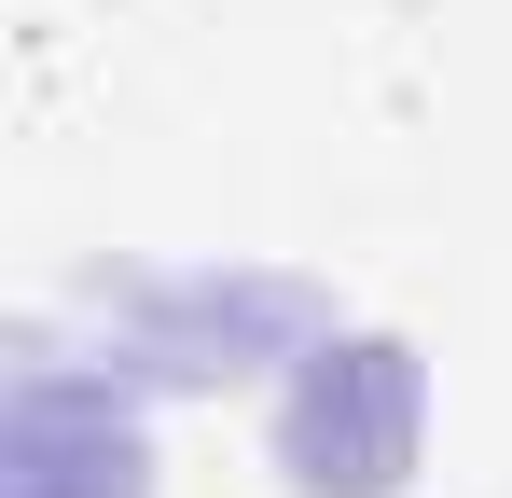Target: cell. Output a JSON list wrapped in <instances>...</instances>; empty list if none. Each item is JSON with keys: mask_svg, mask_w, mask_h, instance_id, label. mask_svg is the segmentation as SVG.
Returning <instances> with one entry per match:
<instances>
[{"mask_svg": "<svg viewBox=\"0 0 512 498\" xmlns=\"http://www.w3.org/2000/svg\"><path fill=\"white\" fill-rule=\"evenodd\" d=\"M277 471L305 498H388L416 471V360L388 332H333L305 346L291 402H277Z\"/></svg>", "mask_w": 512, "mask_h": 498, "instance_id": "obj_1", "label": "cell"}]
</instances>
